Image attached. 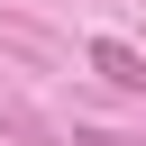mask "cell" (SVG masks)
<instances>
[{"mask_svg": "<svg viewBox=\"0 0 146 146\" xmlns=\"http://www.w3.org/2000/svg\"><path fill=\"white\" fill-rule=\"evenodd\" d=\"M91 73H100L110 91H146V55H137L128 36H91Z\"/></svg>", "mask_w": 146, "mask_h": 146, "instance_id": "cell-1", "label": "cell"}]
</instances>
